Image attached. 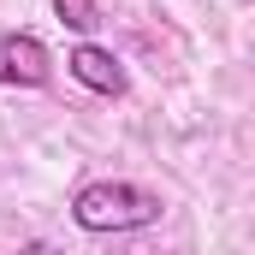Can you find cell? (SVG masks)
I'll list each match as a JSON object with an SVG mask.
<instances>
[{
    "instance_id": "6da1fadb",
    "label": "cell",
    "mask_w": 255,
    "mask_h": 255,
    "mask_svg": "<svg viewBox=\"0 0 255 255\" xmlns=\"http://www.w3.org/2000/svg\"><path fill=\"white\" fill-rule=\"evenodd\" d=\"M71 220L83 232H142L160 220V196L125 178H95L71 196Z\"/></svg>"
},
{
    "instance_id": "7a4b0ae2",
    "label": "cell",
    "mask_w": 255,
    "mask_h": 255,
    "mask_svg": "<svg viewBox=\"0 0 255 255\" xmlns=\"http://www.w3.org/2000/svg\"><path fill=\"white\" fill-rule=\"evenodd\" d=\"M54 77V54L30 30H0V83L12 89H42Z\"/></svg>"
},
{
    "instance_id": "3957f363",
    "label": "cell",
    "mask_w": 255,
    "mask_h": 255,
    "mask_svg": "<svg viewBox=\"0 0 255 255\" xmlns=\"http://www.w3.org/2000/svg\"><path fill=\"white\" fill-rule=\"evenodd\" d=\"M65 65H71V77L83 83V89H95V95H125V65L113 60L107 48H95V42H77L71 54H65Z\"/></svg>"
},
{
    "instance_id": "277c9868",
    "label": "cell",
    "mask_w": 255,
    "mask_h": 255,
    "mask_svg": "<svg viewBox=\"0 0 255 255\" xmlns=\"http://www.w3.org/2000/svg\"><path fill=\"white\" fill-rule=\"evenodd\" d=\"M54 12H60V24H65V30H77V36H89V30L101 24L95 0H54Z\"/></svg>"
},
{
    "instance_id": "5b68a950",
    "label": "cell",
    "mask_w": 255,
    "mask_h": 255,
    "mask_svg": "<svg viewBox=\"0 0 255 255\" xmlns=\"http://www.w3.org/2000/svg\"><path fill=\"white\" fill-rule=\"evenodd\" d=\"M18 255H60V250H54V244H24Z\"/></svg>"
}]
</instances>
